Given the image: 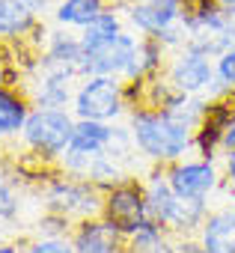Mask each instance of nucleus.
<instances>
[{"mask_svg": "<svg viewBox=\"0 0 235 253\" xmlns=\"http://www.w3.org/2000/svg\"><path fill=\"white\" fill-rule=\"evenodd\" d=\"M176 238L155 220H146L134 232L125 235V250L128 253H173Z\"/></svg>", "mask_w": 235, "mask_h": 253, "instance_id": "obj_19", "label": "nucleus"}, {"mask_svg": "<svg viewBox=\"0 0 235 253\" xmlns=\"http://www.w3.org/2000/svg\"><path fill=\"white\" fill-rule=\"evenodd\" d=\"M164 78L185 95H205L214 84V57L185 45L173 54H167L164 63Z\"/></svg>", "mask_w": 235, "mask_h": 253, "instance_id": "obj_5", "label": "nucleus"}, {"mask_svg": "<svg viewBox=\"0 0 235 253\" xmlns=\"http://www.w3.org/2000/svg\"><path fill=\"white\" fill-rule=\"evenodd\" d=\"M72 244H75V253H128L125 235L104 217H89L75 223Z\"/></svg>", "mask_w": 235, "mask_h": 253, "instance_id": "obj_12", "label": "nucleus"}, {"mask_svg": "<svg viewBox=\"0 0 235 253\" xmlns=\"http://www.w3.org/2000/svg\"><path fill=\"white\" fill-rule=\"evenodd\" d=\"M21 253H75L72 238H33L21 247Z\"/></svg>", "mask_w": 235, "mask_h": 253, "instance_id": "obj_22", "label": "nucleus"}, {"mask_svg": "<svg viewBox=\"0 0 235 253\" xmlns=\"http://www.w3.org/2000/svg\"><path fill=\"white\" fill-rule=\"evenodd\" d=\"M188 0H146V3H125L116 6L125 18V27L137 36H158L161 30H167L170 24L182 21Z\"/></svg>", "mask_w": 235, "mask_h": 253, "instance_id": "obj_9", "label": "nucleus"}, {"mask_svg": "<svg viewBox=\"0 0 235 253\" xmlns=\"http://www.w3.org/2000/svg\"><path fill=\"white\" fill-rule=\"evenodd\" d=\"M173 253H205V250H202V244L196 241V235H182V238H176Z\"/></svg>", "mask_w": 235, "mask_h": 253, "instance_id": "obj_23", "label": "nucleus"}, {"mask_svg": "<svg viewBox=\"0 0 235 253\" xmlns=\"http://www.w3.org/2000/svg\"><path fill=\"white\" fill-rule=\"evenodd\" d=\"M220 188H223V191H226V194H229V200H232V206H235V188H232V185H226V182H223V185H220Z\"/></svg>", "mask_w": 235, "mask_h": 253, "instance_id": "obj_30", "label": "nucleus"}, {"mask_svg": "<svg viewBox=\"0 0 235 253\" xmlns=\"http://www.w3.org/2000/svg\"><path fill=\"white\" fill-rule=\"evenodd\" d=\"M217 95H235V45L214 57V84L208 89V101Z\"/></svg>", "mask_w": 235, "mask_h": 253, "instance_id": "obj_20", "label": "nucleus"}, {"mask_svg": "<svg viewBox=\"0 0 235 253\" xmlns=\"http://www.w3.org/2000/svg\"><path fill=\"white\" fill-rule=\"evenodd\" d=\"M223 182L235 188V149H223Z\"/></svg>", "mask_w": 235, "mask_h": 253, "instance_id": "obj_24", "label": "nucleus"}, {"mask_svg": "<svg viewBox=\"0 0 235 253\" xmlns=\"http://www.w3.org/2000/svg\"><path fill=\"white\" fill-rule=\"evenodd\" d=\"M104 6H107V0H57L51 15L57 27H69L80 33L86 24L98 18V12H104Z\"/></svg>", "mask_w": 235, "mask_h": 253, "instance_id": "obj_17", "label": "nucleus"}, {"mask_svg": "<svg viewBox=\"0 0 235 253\" xmlns=\"http://www.w3.org/2000/svg\"><path fill=\"white\" fill-rule=\"evenodd\" d=\"M128 119V131L137 146V152L149 164H173L185 158L194 149V134L188 125H182L176 116L158 107H131L125 113Z\"/></svg>", "mask_w": 235, "mask_h": 253, "instance_id": "obj_1", "label": "nucleus"}, {"mask_svg": "<svg viewBox=\"0 0 235 253\" xmlns=\"http://www.w3.org/2000/svg\"><path fill=\"white\" fill-rule=\"evenodd\" d=\"M9 60H6V51L0 48V86H9Z\"/></svg>", "mask_w": 235, "mask_h": 253, "instance_id": "obj_27", "label": "nucleus"}, {"mask_svg": "<svg viewBox=\"0 0 235 253\" xmlns=\"http://www.w3.org/2000/svg\"><path fill=\"white\" fill-rule=\"evenodd\" d=\"M208 214V200H185L179 197L173 211H170V220H167V232L173 238H182V235H196L202 220Z\"/></svg>", "mask_w": 235, "mask_h": 253, "instance_id": "obj_18", "label": "nucleus"}, {"mask_svg": "<svg viewBox=\"0 0 235 253\" xmlns=\"http://www.w3.org/2000/svg\"><path fill=\"white\" fill-rule=\"evenodd\" d=\"M42 18L24 0H0V45H15L33 33Z\"/></svg>", "mask_w": 235, "mask_h": 253, "instance_id": "obj_14", "label": "nucleus"}, {"mask_svg": "<svg viewBox=\"0 0 235 253\" xmlns=\"http://www.w3.org/2000/svg\"><path fill=\"white\" fill-rule=\"evenodd\" d=\"M137 39L140 36L125 27L122 33H116V36L86 48V75H116V78H122L131 57H134Z\"/></svg>", "mask_w": 235, "mask_h": 253, "instance_id": "obj_10", "label": "nucleus"}, {"mask_svg": "<svg viewBox=\"0 0 235 253\" xmlns=\"http://www.w3.org/2000/svg\"><path fill=\"white\" fill-rule=\"evenodd\" d=\"M220 149H235V119L226 125V131L220 137Z\"/></svg>", "mask_w": 235, "mask_h": 253, "instance_id": "obj_26", "label": "nucleus"}, {"mask_svg": "<svg viewBox=\"0 0 235 253\" xmlns=\"http://www.w3.org/2000/svg\"><path fill=\"white\" fill-rule=\"evenodd\" d=\"M196 241L205 253H235V206L208 209Z\"/></svg>", "mask_w": 235, "mask_h": 253, "instance_id": "obj_13", "label": "nucleus"}, {"mask_svg": "<svg viewBox=\"0 0 235 253\" xmlns=\"http://www.w3.org/2000/svg\"><path fill=\"white\" fill-rule=\"evenodd\" d=\"M21 211V197L12 185V173L0 167V220H15Z\"/></svg>", "mask_w": 235, "mask_h": 253, "instance_id": "obj_21", "label": "nucleus"}, {"mask_svg": "<svg viewBox=\"0 0 235 253\" xmlns=\"http://www.w3.org/2000/svg\"><path fill=\"white\" fill-rule=\"evenodd\" d=\"M0 167H6V140L0 137Z\"/></svg>", "mask_w": 235, "mask_h": 253, "instance_id": "obj_29", "label": "nucleus"}, {"mask_svg": "<svg viewBox=\"0 0 235 253\" xmlns=\"http://www.w3.org/2000/svg\"><path fill=\"white\" fill-rule=\"evenodd\" d=\"M72 113L78 119H98V122H119L128 113L125 81L116 75H86L78 81Z\"/></svg>", "mask_w": 235, "mask_h": 253, "instance_id": "obj_4", "label": "nucleus"}, {"mask_svg": "<svg viewBox=\"0 0 235 253\" xmlns=\"http://www.w3.org/2000/svg\"><path fill=\"white\" fill-rule=\"evenodd\" d=\"M24 3L39 15V18H45L48 12H54V6H57V0H24Z\"/></svg>", "mask_w": 235, "mask_h": 253, "instance_id": "obj_25", "label": "nucleus"}, {"mask_svg": "<svg viewBox=\"0 0 235 253\" xmlns=\"http://www.w3.org/2000/svg\"><path fill=\"white\" fill-rule=\"evenodd\" d=\"M164 170H167L170 188L185 200H208L223 185V176L214 158H179Z\"/></svg>", "mask_w": 235, "mask_h": 253, "instance_id": "obj_8", "label": "nucleus"}, {"mask_svg": "<svg viewBox=\"0 0 235 253\" xmlns=\"http://www.w3.org/2000/svg\"><path fill=\"white\" fill-rule=\"evenodd\" d=\"M101 217H104L107 223H113L122 235H128V232H134L137 226H143V223L149 220L143 182L125 179V182H119V185H113L110 191H104Z\"/></svg>", "mask_w": 235, "mask_h": 253, "instance_id": "obj_7", "label": "nucleus"}, {"mask_svg": "<svg viewBox=\"0 0 235 253\" xmlns=\"http://www.w3.org/2000/svg\"><path fill=\"white\" fill-rule=\"evenodd\" d=\"M164 63H167L164 45H161L155 36H140V39H137V48H134V57H131L125 75H122V81H125V84H140V81L158 75V72L164 69Z\"/></svg>", "mask_w": 235, "mask_h": 253, "instance_id": "obj_16", "label": "nucleus"}, {"mask_svg": "<svg viewBox=\"0 0 235 253\" xmlns=\"http://www.w3.org/2000/svg\"><path fill=\"white\" fill-rule=\"evenodd\" d=\"M0 253H21V247L15 241H0Z\"/></svg>", "mask_w": 235, "mask_h": 253, "instance_id": "obj_28", "label": "nucleus"}, {"mask_svg": "<svg viewBox=\"0 0 235 253\" xmlns=\"http://www.w3.org/2000/svg\"><path fill=\"white\" fill-rule=\"evenodd\" d=\"M30 110H33V104L21 86H0V137L6 143L21 134Z\"/></svg>", "mask_w": 235, "mask_h": 253, "instance_id": "obj_15", "label": "nucleus"}, {"mask_svg": "<svg viewBox=\"0 0 235 253\" xmlns=\"http://www.w3.org/2000/svg\"><path fill=\"white\" fill-rule=\"evenodd\" d=\"M39 60L45 66H57V69L72 72L78 81L86 78V51L80 45V33H72L69 27L48 30V39H45Z\"/></svg>", "mask_w": 235, "mask_h": 253, "instance_id": "obj_11", "label": "nucleus"}, {"mask_svg": "<svg viewBox=\"0 0 235 253\" xmlns=\"http://www.w3.org/2000/svg\"><path fill=\"white\" fill-rule=\"evenodd\" d=\"M220 6H235V0H217Z\"/></svg>", "mask_w": 235, "mask_h": 253, "instance_id": "obj_31", "label": "nucleus"}, {"mask_svg": "<svg viewBox=\"0 0 235 253\" xmlns=\"http://www.w3.org/2000/svg\"><path fill=\"white\" fill-rule=\"evenodd\" d=\"M24 95L30 98L33 107H69L72 110V98H75V89H78V78L66 69H57V66H45L39 60V66L27 75H21V84Z\"/></svg>", "mask_w": 235, "mask_h": 253, "instance_id": "obj_6", "label": "nucleus"}, {"mask_svg": "<svg viewBox=\"0 0 235 253\" xmlns=\"http://www.w3.org/2000/svg\"><path fill=\"white\" fill-rule=\"evenodd\" d=\"M75 122H78V116L69 107H33L15 140L24 146L27 155L57 167L63 152L72 143Z\"/></svg>", "mask_w": 235, "mask_h": 253, "instance_id": "obj_2", "label": "nucleus"}, {"mask_svg": "<svg viewBox=\"0 0 235 253\" xmlns=\"http://www.w3.org/2000/svg\"><path fill=\"white\" fill-rule=\"evenodd\" d=\"M42 197H45L48 211H57V214L69 217L72 223L101 217V209H104V191L98 185H92L83 176H72L60 167H57V173L45 176Z\"/></svg>", "mask_w": 235, "mask_h": 253, "instance_id": "obj_3", "label": "nucleus"}]
</instances>
